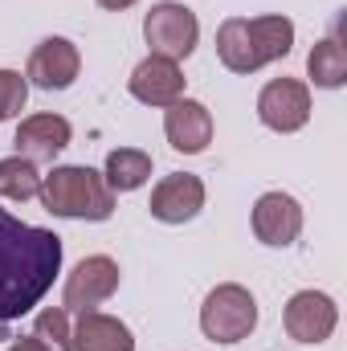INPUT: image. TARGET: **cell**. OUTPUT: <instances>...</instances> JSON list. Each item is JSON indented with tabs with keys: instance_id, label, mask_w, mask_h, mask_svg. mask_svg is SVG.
<instances>
[{
	"instance_id": "obj_13",
	"label": "cell",
	"mask_w": 347,
	"mask_h": 351,
	"mask_svg": "<svg viewBox=\"0 0 347 351\" xmlns=\"http://www.w3.org/2000/svg\"><path fill=\"white\" fill-rule=\"evenodd\" d=\"M70 139H74L70 119H62L53 110H41V114L21 119V127L12 135V147H16V156H25V160L37 164V160H58L70 147Z\"/></svg>"
},
{
	"instance_id": "obj_21",
	"label": "cell",
	"mask_w": 347,
	"mask_h": 351,
	"mask_svg": "<svg viewBox=\"0 0 347 351\" xmlns=\"http://www.w3.org/2000/svg\"><path fill=\"white\" fill-rule=\"evenodd\" d=\"M29 102V82L21 70H0V123H8L12 114H21Z\"/></svg>"
},
{
	"instance_id": "obj_4",
	"label": "cell",
	"mask_w": 347,
	"mask_h": 351,
	"mask_svg": "<svg viewBox=\"0 0 347 351\" xmlns=\"http://www.w3.org/2000/svg\"><path fill=\"white\" fill-rule=\"evenodd\" d=\"M143 41L156 58H168V62H184L192 58L196 41H200V21L188 4L180 0H160L147 8L143 16Z\"/></svg>"
},
{
	"instance_id": "obj_1",
	"label": "cell",
	"mask_w": 347,
	"mask_h": 351,
	"mask_svg": "<svg viewBox=\"0 0 347 351\" xmlns=\"http://www.w3.org/2000/svg\"><path fill=\"white\" fill-rule=\"evenodd\" d=\"M62 274V237L0 208V323L29 315Z\"/></svg>"
},
{
	"instance_id": "obj_16",
	"label": "cell",
	"mask_w": 347,
	"mask_h": 351,
	"mask_svg": "<svg viewBox=\"0 0 347 351\" xmlns=\"http://www.w3.org/2000/svg\"><path fill=\"white\" fill-rule=\"evenodd\" d=\"M102 180L110 192H135L152 180V156L143 147H115L106 156V168H102Z\"/></svg>"
},
{
	"instance_id": "obj_17",
	"label": "cell",
	"mask_w": 347,
	"mask_h": 351,
	"mask_svg": "<svg viewBox=\"0 0 347 351\" xmlns=\"http://www.w3.org/2000/svg\"><path fill=\"white\" fill-rule=\"evenodd\" d=\"M307 78L319 90H339L347 82V49L339 37L315 41V49L307 53Z\"/></svg>"
},
{
	"instance_id": "obj_12",
	"label": "cell",
	"mask_w": 347,
	"mask_h": 351,
	"mask_svg": "<svg viewBox=\"0 0 347 351\" xmlns=\"http://www.w3.org/2000/svg\"><path fill=\"white\" fill-rule=\"evenodd\" d=\"M127 90H131L135 102L164 110V106H172L176 98H184V70H180V62H168V58L147 53V58L131 70Z\"/></svg>"
},
{
	"instance_id": "obj_22",
	"label": "cell",
	"mask_w": 347,
	"mask_h": 351,
	"mask_svg": "<svg viewBox=\"0 0 347 351\" xmlns=\"http://www.w3.org/2000/svg\"><path fill=\"white\" fill-rule=\"evenodd\" d=\"M4 351H49L41 339H33V335H25V339H16V343H8Z\"/></svg>"
},
{
	"instance_id": "obj_14",
	"label": "cell",
	"mask_w": 347,
	"mask_h": 351,
	"mask_svg": "<svg viewBox=\"0 0 347 351\" xmlns=\"http://www.w3.org/2000/svg\"><path fill=\"white\" fill-rule=\"evenodd\" d=\"M70 351H135V335L106 311H82L70 331Z\"/></svg>"
},
{
	"instance_id": "obj_18",
	"label": "cell",
	"mask_w": 347,
	"mask_h": 351,
	"mask_svg": "<svg viewBox=\"0 0 347 351\" xmlns=\"http://www.w3.org/2000/svg\"><path fill=\"white\" fill-rule=\"evenodd\" d=\"M246 21H250V37H254V45H258L265 66L270 62H282L294 49V21L290 16L270 12V16H246Z\"/></svg>"
},
{
	"instance_id": "obj_15",
	"label": "cell",
	"mask_w": 347,
	"mask_h": 351,
	"mask_svg": "<svg viewBox=\"0 0 347 351\" xmlns=\"http://www.w3.org/2000/svg\"><path fill=\"white\" fill-rule=\"evenodd\" d=\"M217 58L233 74H258L261 66H265L258 45H254V37H250V21L246 16L221 21V29H217Z\"/></svg>"
},
{
	"instance_id": "obj_5",
	"label": "cell",
	"mask_w": 347,
	"mask_h": 351,
	"mask_svg": "<svg viewBox=\"0 0 347 351\" xmlns=\"http://www.w3.org/2000/svg\"><path fill=\"white\" fill-rule=\"evenodd\" d=\"M119 262L106 258V254H90L66 274V286H62V306L70 315H82V311H98L102 302L115 298L119 290Z\"/></svg>"
},
{
	"instance_id": "obj_11",
	"label": "cell",
	"mask_w": 347,
	"mask_h": 351,
	"mask_svg": "<svg viewBox=\"0 0 347 351\" xmlns=\"http://www.w3.org/2000/svg\"><path fill=\"white\" fill-rule=\"evenodd\" d=\"M164 135L180 156H200L213 143V110L196 98H176L164 106Z\"/></svg>"
},
{
	"instance_id": "obj_10",
	"label": "cell",
	"mask_w": 347,
	"mask_h": 351,
	"mask_svg": "<svg viewBox=\"0 0 347 351\" xmlns=\"http://www.w3.org/2000/svg\"><path fill=\"white\" fill-rule=\"evenodd\" d=\"M204 208V180L192 172H172L164 176L156 188H152V200H147V213L160 221V225H184V221H196Z\"/></svg>"
},
{
	"instance_id": "obj_6",
	"label": "cell",
	"mask_w": 347,
	"mask_h": 351,
	"mask_svg": "<svg viewBox=\"0 0 347 351\" xmlns=\"http://www.w3.org/2000/svg\"><path fill=\"white\" fill-rule=\"evenodd\" d=\"M282 327L294 343H307V348H319L335 335L339 327V306L331 294L323 290H298L290 294V302L282 306Z\"/></svg>"
},
{
	"instance_id": "obj_3",
	"label": "cell",
	"mask_w": 347,
	"mask_h": 351,
	"mask_svg": "<svg viewBox=\"0 0 347 351\" xmlns=\"http://www.w3.org/2000/svg\"><path fill=\"white\" fill-rule=\"evenodd\" d=\"M258 327V298L241 286V282H221L208 290L204 306H200V331L213 343H241L250 339Z\"/></svg>"
},
{
	"instance_id": "obj_19",
	"label": "cell",
	"mask_w": 347,
	"mask_h": 351,
	"mask_svg": "<svg viewBox=\"0 0 347 351\" xmlns=\"http://www.w3.org/2000/svg\"><path fill=\"white\" fill-rule=\"evenodd\" d=\"M41 192V172L25 156L0 160V200H33Z\"/></svg>"
},
{
	"instance_id": "obj_23",
	"label": "cell",
	"mask_w": 347,
	"mask_h": 351,
	"mask_svg": "<svg viewBox=\"0 0 347 351\" xmlns=\"http://www.w3.org/2000/svg\"><path fill=\"white\" fill-rule=\"evenodd\" d=\"M98 8H106V12H127L131 4H139V0H94Z\"/></svg>"
},
{
	"instance_id": "obj_9",
	"label": "cell",
	"mask_w": 347,
	"mask_h": 351,
	"mask_svg": "<svg viewBox=\"0 0 347 351\" xmlns=\"http://www.w3.org/2000/svg\"><path fill=\"white\" fill-rule=\"evenodd\" d=\"M302 204L290 196V192H265L258 196L254 213H250V225H254V237L270 250H286L298 241L302 233Z\"/></svg>"
},
{
	"instance_id": "obj_8",
	"label": "cell",
	"mask_w": 347,
	"mask_h": 351,
	"mask_svg": "<svg viewBox=\"0 0 347 351\" xmlns=\"http://www.w3.org/2000/svg\"><path fill=\"white\" fill-rule=\"evenodd\" d=\"M82 74V53L70 37H45L33 45L29 66H25V82L37 90H70Z\"/></svg>"
},
{
	"instance_id": "obj_2",
	"label": "cell",
	"mask_w": 347,
	"mask_h": 351,
	"mask_svg": "<svg viewBox=\"0 0 347 351\" xmlns=\"http://www.w3.org/2000/svg\"><path fill=\"white\" fill-rule=\"evenodd\" d=\"M41 204L53 217L66 221H110L115 213V192L106 188L102 172L86 164H62L49 176H41Z\"/></svg>"
},
{
	"instance_id": "obj_20",
	"label": "cell",
	"mask_w": 347,
	"mask_h": 351,
	"mask_svg": "<svg viewBox=\"0 0 347 351\" xmlns=\"http://www.w3.org/2000/svg\"><path fill=\"white\" fill-rule=\"evenodd\" d=\"M70 311L66 306H45L33 319V339H41L49 351H70Z\"/></svg>"
},
{
	"instance_id": "obj_7",
	"label": "cell",
	"mask_w": 347,
	"mask_h": 351,
	"mask_svg": "<svg viewBox=\"0 0 347 351\" xmlns=\"http://www.w3.org/2000/svg\"><path fill=\"white\" fill-rule=\"evenodd\" d=\"M258 119L261 127L278 135H294L311 123V86L298 78H274L258 94Z\"/></svg>"
}]
</instances>
